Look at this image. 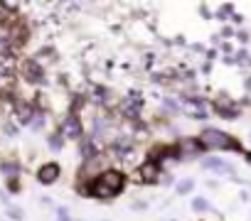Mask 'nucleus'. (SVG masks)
I'll use <instances>...</instances> for the list:
<instances>
[{
    "instance_id": "f257e3e1",
    "label": "nucleus",
    "mask_w": 251,
    "mask_h": 221,
    "mask_svg": "<svg viewBox=\"0 0 251 221\" xmlns=\"http://www.w3.org/2000/svg\"><path fill=\"white\" fill-rule=\"evenodd\" d=\"M123 187H126L123 172H118V170H106V172H101V175L94 179V184H91L94 192H91V194L99 197V199H111V197L121 194Z\"/></svg>"
},
{
    "instance_id": "f03ea898",
    "label": "nucleus",
    "mask_w": 251,
    "mask_h": 221,
    "mask_svg": "<svg viewBox=\"0 0 251 221\" xmlns=\"http://www.w3.org/2000/svg\"><path fill=\"white\" fill-rule=\"evenodd\" d=\"M200 140L207 150H231V153H241V143L236 138H231L229 133L224 131H217V128H204L200 133Z\"/></svg>"
},
{
    "instance_id": "7ed1b4c3",
    "label": "nucleus",
    "mask_w": 251,
    "mask_h": 221,
    "mask_svg": "<svg viewBox=\"0 0 251 221\" xmlns=\"http://www.w3.org/2000/svg\"><path fill=\"white\" fill-rule=\"evenodd\" d=\"M177 150H182V153H180V157H195V155L204 153L207 148L202 145V140H200V138H185V140L180 143V148H177Z\"/></svg>"
},
{
    "instance_id": "20e7f679",
    "label": "nucleus",
    "mask_w": 251,
    "mask_h": 221,
    "mask_svg": "<svg viewBox=\"0 0 251 221\" xmlns=\"http://www.w3.org/2000/svg\"><path fill=\"white\" fill-rule=\"evenodd\" d=\"M59 179V165L57 162H47L37 170V182L40 184H52Z\"/></svg>"
},
{
    "instance_id": "39448f33",
    "label": "nucleus",
    "mask_w": 251,
    "mask_h": 221,
    "mask_svg": "<svg viewBox=\"0 0 251 221\" xmlns=\"http://www.w3.org/2000/svg\"><path fill=\"white\" fill-rule=\"evenodd\" d=\"M23 71H25V79H27L30 84L45 81V71H42V66H40L35 59H27V62L23 64Z\"/></svg>"
},
{
    "instance_id": "423d86ee",
    "label": "nucleus",
    "mask_w": 251,
    "mask_h": 221,
    "mask_svg": "<svg viewBox=\"0 0 251 221\" xmlns=\"http://www.w3.org/2000/svg\"><path fill=\"white\" fill-rule=\"evenodd\" d=\"M217 113H219L222 118H226V121H234V118H239V108L224 96V98L217 101Z\"/></svg>"
},
{
    "instance_id": "0eeeda50",
    "label": "nucleus",
    "mask_w": 251,
    "mask_h": 221,
    "mask_svg": "<svg viewBox=\"0 0 251 221\" xmlns=\"http://www.w3.org/2000/svg\"><path fill=\"white\" fill-rule=\"evenodd\" d=\"M62 135H67V138H79L81 135V123H79L76 116H69L67 118V123L62 126Z\"/></svg>"
},
{
    "instance_id": "6e6552de",
    "label": "nucleus",
    "mask_w": 251,
    "mask_h": 221,
    "mask_svg": "<svg viewBox=\"0 0 251 221\" xmlns=\"http://www.w3.org/2000/svg\"><path fill=\"white\" fill-rule=\"evenodd\" d=\"M202 165H204V170H214V172H231V165H229V162H224L222 157H204V160H202Z\"/></svg>"
},
{
    "instance_id": "1a4fd4ad",
    "label": "nucleus",
    "mask_w": 251,
    "mask_h": 221,
    "mask_svg": "<svg viewBox=\"0 0 251 221\" xmlns=\"http://www.w3.org/2000/svg\"><path fill=\"white\" fill-rule=\"evenodd\" d=\"M155 177H158V165L146 162V165L141 167V179H143V182H155Z\"/></svg>"
},
{
    "instance_id": "9d476101",
    "label": "nucleus",
    "mask_w": 251,
    "mask_h": 221,
    "mask_svg": "<svg viewBox=\"0 0 251 221\" xmlns=\"http://www.w3.org/2000/svg\"><path fill=\"white\" fill-rule=\"evenodd\" d=\"M192 187H195V179H182V182L177 184V194H190Z\"/></svg>"
},
{
    "instance_id": "9b49d317",
    "label": "nucleus",
    "mask_w": 251,
    "mask_h": 221,
    "mask_svg": "<svg viewBox=\"0 0 251 221\" xmlns=\"http://www.w3.org/2000/svg\"><path fill=\"white\" fill-rule=\"evenodd\" d=\"M192 209H195V211H207V209H209V201L202 199V197H197V199H192Z\"/></svg>"
},
{
    "instance_id": "f8f14e48",
    "label": "nucleus",
    "mask_w": 251,
    "mask_h": 221,
    "mask_svg": "<svg viewBox=\"0 0 251 221\" xmlns=\"http://www.w3.org/2000/svg\"><path fill=\"white\" fill-rule=\"evenodd\" d=\"M30 126H32V128H42V126H45V113H42V110H35Z\"/></svg>"
},
{
    "instance_id": "ddd939ff",
    "label": "nucleus",
    "mask_w": 251,
    "mask_h": 221,
    "mask_svg": "<svg viewBox=\"0 0 251 221\" xmlns=\"http://www.w3.org/2000/svg\"><path fill=\"white\" fill-rule=\"evenodd\" d=\"M62 143H64L62 133H57V135H52V138H50V148H52V150H59V148H62Z\"/></svg>"
},
{
    "instance_id": "4468645a",
    "label": "nucleus",
    "mask_w": 251,
    "mask_h": 221,
    "mask_svg": "<svg viewBox=\"0 0 251 221\" xmlns=\"http://www.w3.org/2000/svg\"><path fill=\"white\" fill-rule=\"evenodd\" d=\"M0 167H3V172H5V175H13V172H18V165H13V162H3Z\"/></svg>"
},
{
    "instance_id": "2eb2a0df",
    "label": "nucleus",
    "mask_w": 251,
    "mask_h": 221,
    "mask_svg": "<svg viewBox=\"0 0 251 221\" xmlns=\"http://www.w3.org/2000/svg\"><path fill=\"white\" fill-rule=\"evenodd\" d=\"M59 219H62V221H69V216H67V211H64V209H59Z\"/></svg>"
}]
</instances>
